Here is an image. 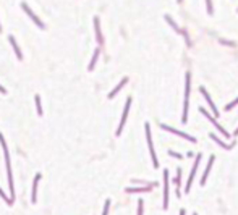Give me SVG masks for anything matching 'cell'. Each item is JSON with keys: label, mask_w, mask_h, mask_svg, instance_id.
I'll return each instance as SVG.
<instances>
[{"label": "cell", "mask_w": 238, "mask_h": 215, "mask_svg": "<svg viewBox=\"0 0 238 215\" xmlns=\"http://www.w3.org/2000/svg\"><path fill=\"white\" fill-rule=\"evenodd\" d=\"M36 107H37V113L39 115H42V107H41V97L36 95Z\"/></svg>", "instance_id": "20"}, {"label": "cell", "mask_w": 238, "mask_h": 215, "mask_svg": "<svg viewBox=\"0 0 238 215\" xmlns=\"http://www.w3.org/2000/svg\"><path fill=\"white\" fill-rule=\"evenodd\" d=\"M23 8H25V10H26V13H28V15H29V16H31V18L34 20V21H36V23H37V26H39V28H44V23H42L41 20H39V18H37V16H36V15H34V13H32V11L29 10V7H28V5H26V3H23Z\"/></svg>", "instance_id": "12"}, {"label": "cell", "mask_w": 238, "mask_h": 215, "mask_svg": "<svg viewBox=\"0 0 238 215\" xmlns=\"http://www.w3.org/2000/svg\"><path fill=\"white\" fill-rule=\"evenodd\" d=\"M109 207H110V201L107 199V201H105V206H104V213H102V215H107V213H109Z\"/></svg>", "instance_id": "22"}, {"label": "cell", "mask_w": 238, "mask_h": 215, "mask_svg": "<svg viewBox=\"0 0 238 215\" xmlns=\"http://www.w3.org/2000/svg\"><path fill=\"white\" fill-rule=\"evenodd\" d=\"M97 57H99V49H96V50H94V57H93V60H91V65H89V70H93V68H94Z\"/></svg>", "instance_id": "19"}, {"label": "cell", "mask_w": 238, "mask_h": 215, "mask_svg": "<svg viewBox=\"0 0 238 215\" xmlns=\"http://www.w3.org/2000/svg\"><path fill=\"white\" fill-rule=\"evenodd\" d=\"M0 197H2V199H5V202H8V204H11V202H13L11 199H8V197H7V194H5V192H3L2 189H0Z\"/></svg>", "instance_id": "21"}, {"label": "cell", "mask_w": 238, "mask_h": 215, "mask_svg": "<svg viewBox=\"0 0 238 215\" xmlns=\"http://www.w3.org/2000/svg\"><path fill=\"white\" fill-rule=\"evenodd\" d=\"M165 20H167V23H168V24H170V26H172V28H173V29H175V31H177V32H183V31H181V29H178V26H177V24H175V21H173L172 18H170V16H165Z\"/></svg>", "instance_id": "17"}, {"label": "cell", "mask_w": 238, "mask_h": 215, "mask_svg": "<svg viewBox=\"0 0 238 215\" xmlns=\"http://www.w3.org/2000/svg\"><path fill=\"white\" fill-rule=\"evenodd\" d=\"M201 113H202V115H204V117H206V118H207V120H209V121H211V123L214 124V126H215V128H217V129H219V133H222V134L225 136V138H229V136H230V134H229V133H227V131H225V129H224V126H220V124H219L217 121H215V120H214V117H211V113H209V112H206V110H204V109H201Z\"/></svg>", "instance_id": "6"}, {"label": "cell", "mask_w": 238, "mask_h": 215, "mask_svg": "<svg viewBox=\"0 0 238 215\" xmlns=\"http://www.w3.org/2000/svg\"><path fill=\"white\" fill-rule=\"evenodd\" d=\"M168 207V172H164V209Z\"/></svg>", "instance_id": "7"}, {"label": "cell", "mask_w": 238, "mask_h": 215, "mask_svg": "<svg viewBox=\"0 0 238 215\" xmlns=\"http://www.w3.org/2000/svg\"><path fill=\"white\" fill-rule=\"evenodd\" d=\"M144 191H149V188L144 186V188H128L127 189V192H144Z\"/></svg>", "instance_id": "18"}, {"label": "cell", "mask_w": 238, "mask_h": 215, "mask_svg": "<svg viewBox=\"0 0 238 215\" xmlns=\"http://www.w3.org/2000/svg\"><path fill=\"white\" fill-rule=\"evenodd\" d=\"M130 105H131V97H128L127 105H125V109H123L122 121H120V126H118V129H117V134H120V133H122V129H123V124H125V121H127V117H128V112H130Z\"/></svg>", "instance_id": "8"}, {"label": "cell", "mask_w": 238, "mask_h": 215, "mask_svg": "<svg viewBox=\"0 0 238 215\" xmlns=\"http://www.w3.org/2000/svg\"><path fill=\"white\" fill-rule=\"evenodd\" d=\"M206 3H207V13H212V2L211 0H206Z\"/></svg>", "instance_id": "25"}, {"label": "cell", "mask_w": 238, "mask_h": 215, "mask_svg": "<svg viewBox=\"0 0 238 215\" xmlns=\"http://www.w3.org/2000/svg\"><path fill=\"white\" fill-rule=\"evenodd\" d=\"M178 2H181V0H178Z\"/></svg>", "instance_id": "31"}, {"label": "cell", "mask_w": 238, "mask_h": 215, "mask_svg": "<svg viewBox=\"0 0 238 215\" xmlns=\"http://www.w3.org/2000/svg\"><path fill=\"white\" fill-rule=\"evenodd\" d=\"M209 136H211V139H214V141H215V143H217L220 147H224V149H230V147H232V146H227V144H224L222 141H220V139H219L215 134H209Z\"/></svg>", "instance_id": "16"}, {"label": "cell", "mask_w": 238, "mask_h": 215, "mask_svg": "<svg viewBox=\"0 0 238 215\" xmlns=\"http://www.w3.org/2000/svg\"><path fill=\"white\" fill-rule=\"evenodd\" d=\"M144 128H146V139H147V146H149V152H151V157H152V163H154V167L157 168V167H159V162H157V155H156V152H154V146H152L149 123H146V124H144Z\"/></svg>", "instance_id": "3"}, {"label": "cell", "mask_w": 238, "mask_h": 215, "mask_svg": "<svg viewBox=\"0 0 238 215\" xmlns=\"http://www.w3.org/2000/svg\"><path fill=\"white\" fill-rule=\"evenodd\" d=\"M39 180H41V173L36 175V178H34V183H32V196H31V202L34 204L36 202V197H37V183Z\"/></svg>", "instance_id": "11"}, {"label": "cell", "mask_w": 238, "mask_h": 215, "mask_svg": "<svg viewBox=\"0 0 238 215\" xmlns=\"http://www.w3.org/2000/svg\"><path fill=\"white\" fill-rule=\"evenodd\" d=\"M201 158H202V157H201V154H198V155H196L195 165H193V168H191V173H190V176H188V181H186V186H185V194H188V192H190L191 183H193V180H195V175H196V170H198V165H199Z\"/></svg>", "instance_id": "4"}, {"label": "cell", "mask_w": 238, "mask_h": 215, "mask_svg": "<svg viewBox=\"0 0 238 215\" xmlns=\"http://www.w3.org/2000/svg\"><path fill=\"white\" fill-rule=\"evenodd\" d=\"M138 215H143V201H141V199L138 202Z\"/></svg>", "instance_id": "23"}, {"label": "cell", "mask_w": 238, "mask_h": 215, "mask_svg": "<svg viewBox=\"0 0 238 215\" xmlns=\"http://www.w3.org/2000/svg\"><path fill=\"white\" fill-rule=\"evenodd\" d=\"M193 215H198V213H193Z\"/></svg>", "instance_id": "30"}, {"label": "cell", "mask_w": 238, "mask_h": 215, "mask_svg": "<svg viewBox=\"0 0 238 215\" xmlns=\"http://www.w3.org/2000/svg\"><path fill=\"white\" fill-rule=\"evenodd\" d=\"M161 128H162V129H165V131H168V133H175L177 136H180V138L188 139L190 143H196V138H193V136L186 134V133H183V131H178V129H175V128H172V126H167V124H161Z\"/></svg>", "instance_id": "5"}, {"label": "cell", "mask_w": 238, "mask_h": 215, "mask_svg": "<svg viewBox=\"0 0 238 215\" xmlns=\"http://www.w3.org/2000/svg\"><path fill=\"white\" fill-rule=\"evenodd\" d=\"M127 83H128V78H123L122 81H120V84H118V86H117V87H115V89H113L112 92L109 94V99H112V97H113V95H115L117 92H120V89H122V87H123V86H125V84H127Z\"/></svg>", "instance_id": "13"}, {"label": "cell", "mask_w": 238, "mask_h": 215, "mask_svg": "<svg viewBox=\"0 0 238 215\" xmlns=\"http://www.w3.org/2000/svg\"><path fill=\"white\" fill-rule=\"evenodd\" d=\"M214 155H211V158H209V162H207V167H206V170H204V175H202V178H201V186H204L206 184V180H207V175H209V172H211V168H212V163H214Z\"/></svg>", "instance_id": "10"}, {"label": "cell", "mask_w": 238, "mask_h": 215, "mask_svg": "<svg viewBox=\"0 0 238 215\" xmlns=\"http://www.w3.org/2000/svg\"><path fill=\"white\" fill-rule=\"evenodd\" d=\"M199 91H201V94L204 95V99L207 100V104L211 105V110H212V113H214V117H219V112H217V109H215V105H214V102H212V99H211V95L207 94V91L204 89V87H199Z\"/></svg>", "instance_id": "9"}, {"label": "cell", "mask_w": 238, "mask_h": 215, "mask_svg": "<svg viewBox=\"0 0 238 215\" xmlns=\"http://www.w3.org/2000/svg\"><path fill=\"white\" fill-rule=\"evenodd\" d=\"M0 92H7V91H5V89H3L2 86H0Z\"/></svg>", "instance_id": "28"}, {"label": "cell", "mask_w": 238, "mask_h": 215, "mask_svg": "<svg viewBox=\"0 0 238 215\" xmlns=\"http://www.w3.org/2000/svg\"><path fill=\"white\" fill-rule=\"evenodd\" d=\"M168 155H172L175 158H183V155H181V154H177V152H172V150H168Z\"/></svg>", "instance_id": "24"}, {"label": "cell", "mask_w": 238, "mask_h": 215, "mask_svg": "<svg viewBox=\"0 0 238 215\" xmlns=\"http://www.w3.org/2000/svg\"><path fill=\"white\" fill-rule=\"evenodd\" d=\"M0 143H2L3 152H5V162H7V173H8V184H10V194L13 196V194H15V189H13V176H11L10 157H8V149H7V144H5V141H3V136H2V134H0Z\"/></svg>", "instance_id": "2"}, {"label": "cell", "mask_w": 238, "mask_h": 215, "mask_svg": "<svg viewBox=\"0 0 238 215\" xmlns=\"http://www.w3.org/2000/svg\"><path fill=\"white\" fill-rule=\"evenodd\" d=\"M190 86H191V75L186 73L185 75V104H183V115H181V121H188V102H190Z\"/></svg>", "instance_id": "1"}, {"label": "cell", "mask_w": 238, "mask_h": 215, "mask_svg": "<svg viewBox=\"0 0 238 215\" xmlns=\"http://www.w3.org/2000/svg\"><path fill=\"white\" fill-rule=\"evenodd\" d=\"M186 212H185V209H181V210H180V215H185Z\"/></svg>", "instance_id": "27"}, {"label": "cell", "mask_w": 238, "mask_h": 215, "mask_svg": "<svg viewBox=\"0 0 238 215\" xmlns=\"http://www.w3.org/2000/svg\"><path fill=\"white\" fill-rule=\"evenodd\" d=\"M94 26H96V36H97V42L102 44V34L99 31V20L97 18H94Z\"/></svg>", "instance_id": "15"}, {"label": "cell", "mask_w": 238, "mask_h": 215, "mask_svg": "<svg viewBox=\"0 0 238 215\" xmlns=\"http://www.w3.org/2000/svg\"><path fill=\"white\" fill-rule=\"evenodd\" d=\"M8 39H10V44H11V45H13L15 52H16V57H18V58L21 60V52H20V47H18V45H16V42H15V37H13V36H10Z\"/></svg>", "instance_id": "14"}, {"label": "cell", "mask_w": 238, "mask_h": 215, "mask_svg": "<svg viewBox=\"0 0 238 215\" xmlns=\"http://www.w3.org/2000/svg\"><path fill=\"white\" fill-rule=\"evenodd\" d=\"M233 134H235V136H236V134H238V128H236V129H235V133H233Z\"/></svg>", "instance_id": "29"}, {"label": "cell", "mask_w": 238, "mask_h": 215, "mask_svg": "<svg viewBox=\"0 0 238 215\" xmlns=\"http://www.w3.org/2000/svg\"><path fill=\"white\" fill-rule=\"evenodd\" d=\"M238 104V99H235L233 102H232V104H229V105H227V110H230V109H233V107Z\"/></svg>", "instance_id": "26"}]
</instances>
